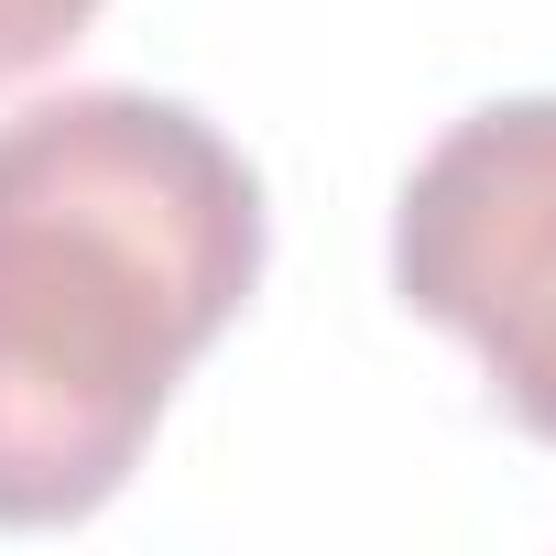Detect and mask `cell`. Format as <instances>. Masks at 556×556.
I'll list each match as a JSON object with an SVG mask.
<instances>
[{
    "mask_svg": "<svg viewBox=\"0 0 556 556\" xmlns=\"http://www.w3.org/2000/svg\"><path fill=\"white\" fill-rule=\"evenodd\" d=\"M262 285V175L153 88L0 121V534L88 523Z\"/></svg>",
    "mask_w": 556,
    "mask_h": 556,
    "instance_id": "obj_1",
    "label": "cell"
},
{
    "mask_svg": "<svg viewBox=\"0 0 556 556\" xmlns=\"http://www.w3.org/2000/svg\"><path fill=\"white\" fill-rule=\"evenodd\" d=\"M393 295L469 339L502 415L556 447V99H491L404 175Z\"/></svg>",
    "mask_w": 556,
    "mask_h": 556,
    "instance_id": "obj_2",
    "label": "cell"
},
{
    "mask_svg": "<svg viewBox=\"0 0 556 556\" xmlns=\"http://www.w3.org/2000/svg\"><path fill=\"white\" fill-rule=\"evenodd\" d=\"M88 23H99V0H0V88L34 77V66H55Z\"/></svg>",
    "mask_w": 556,
    "mask_h": 556,
    "instance_id": "obj_3",
    "label": "cell"
}]
</instances>
